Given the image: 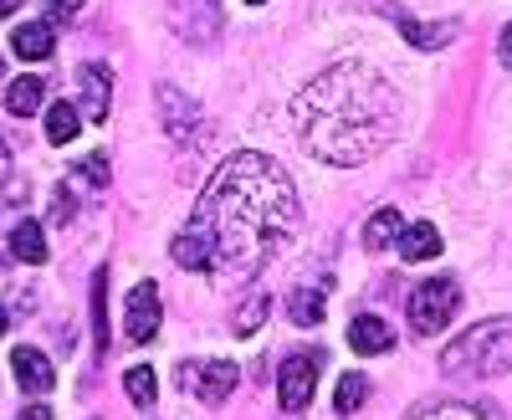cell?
Returning a JSON list of instances; mask_svg holds the SVG:
<instances>
[{
	"label": "cell",
	"instance_id": "cell-27",
	"mask_svg": "<svg viewBox=\"0 0 512 420\" xmlns=\"http://www.w3.org/2000/svg\"><path fill=\"white\" fill-rule=\"evenodd\" d=\"M21 420H57V415H52L47 405H26V410H21Z\"/></svg>",
	"mask_w": 512,
	"mask_h": 420
},
{
	"label": "cell",
	"instance_id": "cell-10",
	"mask_svg": "<svg viewBox=\"0 0 512 420\" xmlns=\"http://www.w3.org/2000/svg\"><path fill=\"white\" fill-rule=\"evenodd\" d=\"M11 369H16V380H21V390L26 395H41V390H52V359L47 354H36V349H16L11 354Z\"/></svg>",
	"mask_w": 512,
	"mask_h": 420
},
{
	"label": "cell",
	"instance_id": "cell-16",
	"mask_svg": "<svg viewBox=\"0 0 512 420\" xmlns=\"http://www.w3.org/2000/svg\"><path fill=\"white\" fill-rule=\"evenodd\" d=\"M77 88H82V113H93V123L108 113V72L103 67H77Z\"/></svg>",
	"mask_w": 512,
	"mask_h": 420
},
{
	"label": "cell",
	"instance_id": "cell-4",
	"mask_svg": "<svg viewBox=\"0 0 512 420\" xmlns=\"http://www.w3.org/2000/svg\"><path fill=\"white\" fill-rule=\"evenodd\" d=\"M461 308V282L456 277H431V282H420L410 292V328L420 333V339H436V333L456 318Z\"/></svg>",
	"mask_w": 512,
	"mask_h": 420
},
{
	"label": "cell",
	"instance_id": "cell-31",
	"mask_svg": "<svg viewBox=\"0 0 512 420\" xmlns=\"http://www.w3.org/2000/svg\"><path fill=\"white\" fill-rule=\"evenodd\" d=\"M246 6H267V0H246Z\"/></svg>",
	"mask_w": 512,
	"mask_h": 420
},
{
	"label": "cell",
	"instance_id": "cell-5",
	"mask_svg": "<svg viewBox=\"0 0 512 420\" xmlns=\"http://www.w3.org/2000/svg\"><path fill=\"white\" fill-rule=\"evenodd\" d=\"M313 380H318V359L313 354H292L277 369V400L287 415H303L313 405Z\"/></svg>",
	"mask_w": 512,
	"mask_h": 420
},
{
	"label": "cell",
	"instance_id": "cell-23",
	"mask_svg": "<svg viewBox=\"0 0 512 420\" xmlns=\"http://www.w3.org/2000/svg\"><path fill=\"white\" fill-rule=\"evenodd\" d=\"M123 390H128V400H134V405H154V395H159V380H154V369H149V364L128 369V374H123Z\"/></svg>",
	"mask_w": 512,
	"mask_h": 420
},
{
	"label": "cell",
	"instance_id": "cell-30",
	"mask_svg": "<svg viewBox=\"0 0 512 420\" xmlns=\"http://www.w3.org/2000/svg\"><path fill=\"white\" fill-rule=\"evenodd\" d=\"M6 323H11V318H6V303H0V339H6Z\"/></svg>",
	"mask_w": 512,
	"mask_h": 420
},
{
	"label": "cell",
	"instance_id": "cell-9",
	"mask_svg": "<svg viewBox=\"0 0 512 420\" xmlns=\"http://www.w3.org/2000/svg\"><path fill=\"white\" fill-rule=\"evenodd\" d=\"M349 349L354 354H390L395 349V333H390V323H384V318L364 313V318L349 323Z\"/></svg>",
	"mask_w": 512,
	"mask_h": 420
},
{
	"label": "cell",
	"instance_id": "cell-29",
	"mask_svg": "<svg viewBox=\"0 0 512 420\" xmlns=\"http://www.w3.org/2000/svg\"><path fill=\"white\" fill-rule=\"evenodd\" d=\"M16 6H21V0H0V21H6V16H11Z\"/></svg>",
	"mask_w": 512,
	"mask_h": 420
},
{
	"label": "cell",
	"instance_id": "cell-13",
	"mask_svg": "<svg viewBox=\"0 0 512 420\" xmlns=\"http://www.w3.org/2000/svg\"><path fill=\"white\" fill-rule=\"evenodd\" d=\"M405 420H502L487 405H466V400H431V405H415Z\"/></svg>",
	"mask_w": 512,
	"mask_h": 420
},
{
	"label": "cell",
	"instance_id": "cell-28",
	"mask_svg": "<svg viewBox=\"0 0 512 420\" xmlns=\"http://www.w3.org/2000/svg\"><path fill=\"white\" fill-rule=\"evenodd\" d=\"M6 175H11V149H6V139H0V185H6Z\"/></svg>",
	"mask_w": 512,
	"mask_h": 420
},
{
	"label": "cell",
	"instance_id": "cell-11",
	"mask_svg": "<svg viewBox=\"0 0 512 420\" xmlns=\"http://www.w3.org/2000/svg\"><path fill=\"white\" fill-rule=\"evenodd\" d=\"M395 246H400L405 262H436V257H441V231H436L431 221H415V226L400 231Z\"/></svg>",
	"mask_w": 512,
	"mask_h": 420
},
{
	"label": "cell",
	"instance_id": "cell-15",
	"mask_svg": "<svg viewBox=\"0 0 512 420\" xmlns=\"http://www.w3.org/2000/svg\"><path fill=\"white\" fill-rule=\"evenodd\" d=\"M41 103H47V82L41 77H16L11 82V93H6V113L11 118H31V113H41Z\"/></svg>",
	"mask_w": 512,
	"mask_h": 420
},
{
	"label": "cell",
	"instance_id": "cell-6",
	"mask_svg": "<svg viewBox=\"0 0 512 420\" xmlns=\"http://www.w3.org/2000/svg\"><path fill=\"white\" fill-rule=\"evenodd\" d=\"M185 374V390H195L205 405H221V400H231V390H236V364L231 359H210V364H185L180 369Z\"/></svg>",
	"mask_w": 512,
	"mask_h": 420
},
{
	"label": "cell",
	"instance_id": "cell-24",
	"mask_svg": "<svg viewBox=\"0 0 512 420\" xmlns=\"http://www.w3.org/2000/svg\"><path fill=\"white\" fill-rule=\"evenodd\" d=\"M77 175L88 180V185H98V190H103V185H108V154H88V159L77 164Z\"/></svg>",
	"mask_w": 512,
	"mask_h": 420
},
{
	"label": "cell",
	"instance_id": "cell-3",
	"mask_svg": "<svg viewBox=\"0 0 512 420\" xmlns=\"http://www.w3.org/2000/svg\"><path fill=\"white\" fill-rule=\"evenodd\" d=\"M441 369L451 380H502L512 374V318H482L446 344Z\"/></svg>",
	"mask_w": 512,
	"mask_h": 420
},
{
	"label": "cell",
	"instance_id": "cell-26",
	"mask_svg": "<svg viewBox=\"0 0 512 420\" xmlns=\"http://www.w3.org/2000/svg\"><path fill=\"white\" fill-rule=\"evenodd\" d=\"M47 11L67 21V16H77V11H82V0H47Z\"/></svg>",
	"mask_w": 512,
	"mask_h": 420
},
{
	"label": "cell",
	"instance_id": "cell-20",
	"mask_svg": "<svg viewBox=\"0 0 512 420\" xmlns=\"http://www.w3.org/2000/svg\"><path fill=\"white\" fill-rule=\"evenodd\" d=\"M108 267H98V277H93V349L103 354L108 349Z\"/></svg>",
	"mask_w": 512,
	"mask_h": 420
},
{
	"label": "cell",
	"instance_id": "cell-8",
	"mask_svg": "<svg viewBox=\"0 0 512 420\" xmlns=\"http://www.w3.org/2000/svg\"><path fill=\"white\" fill-rule=\"evenodd\" d=\"M400 36L410 41V47H420V52H441V47H451V41L461 36V21H410V16H400Z\"/></svg>",
	"mask_w": 512,
	"mask_h": 420
},
{
	"label": "cell",
	"instance_id": "cell-7",
	"mask_svg": "<svg viewBox=\"0 0 512 420\" xmlns=\"http://www.w3.org/2000/svg\"><path fill=\"white\" fill-rule=\"evenodd\" d=\"M159 287L154 282H139L134 292H128V313H123V328H128V339L134 344H154V333H159Z\"/></svg>",
	"mask_w": 512,
	"mask_h": 420
},
{
	"label": "cell",
	"instance_id": "cell-32",
	"mask_svg": "<svg viewBox=\"0 0 512 420\" xmlns=\"http://www.w3.org/2000/svg\"><path fill=\"white\" fill-rule=\"evenodd\" d=\"M0 77H6V57H0Z\"/></svg>",
	"mask_w": 512,
	"mask_h": 420
},
{
	"label": "cell",
	"instance_id": "cell-22",
	"mask_svg": "<svg viewBox=\"0 0 512 420\" xmlns=\"http://www.w3.org/2000/svg\"><path fill=\"white\" fill-rule=\"evenodd\" d=\"M267 308H272V303L262 298V292H251V298H246V303L236 308V318H231V328H236V339H251V333H256V328L267 323Z\"/></svg>",
	"mask_w": 512,
	"mask_h": 420
},
{
	"label": "cell",
	"instance_id": "cell-1",
	"mask_svg": "<svg viewBox=\"0 0 512 420\" xmlns=\"http://www.w3.org/2000/svg\"><path fill=\"white\" fill-rule=\"evenodd\" d=\"M297 190L267 154H231L205 185L195 216L175 236V262L185 272H216L226 282L267 267L297 231Z\"/></svg>",
	"mask_w": 512,
	"mask_h": 420
},
{
	"label": "cell",
	"instance_id": "cell-14",
	"mask_svg": "<svg viewBox=\"0 0 512 420\" xmlns=\"http://www.w3.org/2000/svg\"><path fill=\"white\" fill-rule=\"evenodd\" d=\"M6 251H11V257H21V262H47V231H41V221H21L16 231H11V241H6Z\"/></svg>",
	"mask_w": 512,
	"mask_h": 420
},
{
	"label": "cell",
	"instance_id": "cell-25",
	"mask_svg": "<svg viewBox=\"0 0 512 420\" xmlns=\"http://www.w3.org/2000/svg\"><path fill=\"white\" fill-rule=\"evenodd\" d=\"M497 57H502V67H512V21H507L502 36H497Z\"/></svg>",
	"mask_w": 512,
	"mask_h": 420
},
{
	"label": "cell",
	"instance_id": "cell-12",
	"mask_svg": "<svg viewBox=\"0 0 512 420\" xmlns=\"http://www.w3.org/2000/svg\"><path fill=\"white\" fill-rule=\"evenodd\" d=\"M52 47H57V41H52V26L47 21H26V26L11 31V52L26 57V62H47Z\"/></svg>",
	"mask_w": 512,
	"mask_h": 420
},
{
	"label": "cell",
	"instance_id": "cell-18",
	"mask_svg": "<svg viewBox=\"0 0 512 420\" xmlns=\"http://www.w3.org/2000/svg\"><path fill=\"white\" fill-rule=\"evenodd\" d=\"M400 210H374L369 216V226H364V246L369 251H384V246H395L400 241Z\"/></svg>",
	"mask_w": 512,
	"mask_h": 420
},
{
	"label": "cell",
	"instance_id": "cell-19",
	"mask_svg": "<svg viewBox=\"0 0 512 420\" xmlns=\"http://www.w3.org/2000/svg\"><path fill=\"white\" fill-rule=\"evenodd\" d=\"M77 129H82V113H77L72 103H52V108H47V139H52V144H72Z\"/></svg>",
	"mask_w": 512,
	"mask_h": 420
},
{
	"label": "cell",
	"instance_id": "cell-2",
	"mask_svg": "<svg viewBox=\"0 0 512 420\" xmlns=\"http://www.w3.org/2000/svg\"><path fill=\"white\" fill-rule=\"evenodd\" d=\"M292 113H297V134H303L308 154H318L323 164H338V170H354V164L374 159L395 139L400 98L374 67L338 62L308 82Z\"/></svg>",
	"mask_w": 512,
	"mask_h": 420
},
{
	"label": "cell",
	"instance_id": "cell-21",
	"mask_svg": "<svg viewBox=\"0 0 512 420\" xmlns=\"http://www.w3.org/2000/svg\"><path fill=\"white\" fill-rule=\"evenodd\" d=\"M287 313H292V323H303V328L323 323V287H297V298L287 303Z\"/></svg>",
	"mask_w": 512,
	"mask_h": 420
},
{
	"label": "cell",
	"instance_id": "cell-17",
	"mask_svg": "<svg viewBox=\"0 0 512 420\" xmlns=\"http://www.w3.org/2000/svg\"><path fill=\"white\" fill-rule=\"evenodd\" d=\"M364 400H369V374H359V369L338 374V390H333V415H338V420H349Z\"/></svg>",
	"mask_w": 512,
	"mask_h": 420
}]
</instances>
